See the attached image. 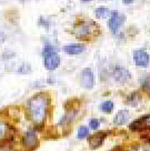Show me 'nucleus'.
<instances>
[{
	"instance_id": "f257e3e1",
	"label": "nucleus",
	"mask_w": 150,
	"mask_h": 151,
	"mask_svg": "<svg viewBox=\"0 0 150 151\" xmlns=\"http://www.w3.org/2000/svg\"><path fill=\"white\" fill-rule=\"evenodd\" d=\"M50 100L46 93H37L27 102V108L30 119L36 124H41L48 114V106Z\"/></svg>"
},
{
	"instance_id": "f03ea898",
	"label": "nucleus",
	"mask_w": 150,
	"mask_h": 151,
	"mask_svg": "<svg viewBox=\"0 0 150 151\" xmlns=\"http://www.w3.org/2000/svg\"><path fill=\"white\" fill-rule=\"evenodd\" d=\"M98 31V27L94 21H81L75 26V35L78 38L88 37L94 32Z\"/></svg>"
},
{
	"instance_id": "7ed1b4c3",
	"label": "nucleus",
	"mask_w": 150,
	"mask_h": 151,
	"mask_svg": "<svg viewBox=\"0 0 150 151\" xmlns=\"http://www.w3.org/2000/svg\"><path fill=\"white\" fill-rule=\"evenodd\" d=\"M125 21H126V16L123 14H121V12L117 11V10H113V11H111L110 16H109V20H108L109 29L111 30V32L116 33L123 26Z\"/></svg>"
},
{
	"instance_id": "20e7f679",
	"label": "nucleus",
	"mask_w": 150,
	"mask_h": 151,
	"mask_svg": "<svg viewBox=\"0 0 150 151\" xmlns=\"http://www.w3.org/2000/svg\"><path fill=\"white\" fill-rule=\"evenodd\" d=\"M80 83L84 87V89L90 90L94 87L96 83V79H94V75L92 70L90 68H84V70L81 71L80 75Z\"/></svg>"
},
{
	"instance_id": "39448f33",
	"label": "nucleus",
	"mask_w": 150,
	"mask_h": 151,
	"mask_svg": "<svg viewBox=\"0 0 150 151\" xmlns=\"http://www.w3.org/2000/svg\"><path fill=\"white\" fill-rule=\"evenodd\" d=\"M133 62L137 67H148L150 63L149 53L144 49H137L133 51Z\"/></svg>"
},
{
	"instance_id": "423d86ee",
	"label": "nucleus",
	"mask_w": 150,
	"mask_h": 151,
	"mask_svg": "<svg viewBox=\"0 0 150 151\" xmlns=\"http://www.w3.org/2000/svg\"><path fill=\"white\" fill-rule=\"evenodd\" d=\"M60 61H61L60 57L57 53V51L43 56V65H45V68L49 71L56 70L57 68L60 66Z\"/></svg>"
},
{
	"instance_id": "0eeeda50",
	"label": "nucleus",
	"mask_w": 150,
	"mask_h": 151,
	"mask_svg": "<svg viewBox=\"0 0 150 151\" xmlns=\"http://www.w3.org/2000/svg\"><path fill=\"white\" fill-rule=\"evenodd\" d=\"M113 79L119 83H126L131 79V73L125 67L118 66L113 70Z\"/></svg>"
},
{
	"instance_id": "6e6552de",
	"label": "nucleus",
	"mask_w": 150,
	"mask_h": 151,
	"mask_svg": "<svg viewBox=\"0 0 150 151\" xmlns=\"http://www.w3.org/2000/svg\"><path fill=\"white\" fill-rule=\"evenodd\" d=\"M22 145H24L27 149H35L38 145V137L37 133L33 130H29L25 133L24 138H22Z\"/></svg>"
},
{
	"instance_id": "1a4fd4ad",
	"label": "nucleus",
	"mask_w": 150,
	"mask_h": 151,
	"mask_svg": "<svg viewBox=\"0 0 150 151\" xmlns=\"http://www.w3.org/2000/svg\"><path fill=\"white\" fill-rule=\"evenodd\" d=\"M107 137V133L106 132H96L92 136H90L88 138V142H89V146L91 149H98L99 147L101 146L105 141V139Z\"/></svg>"
},
{
	"instance_id": "9d476101",
	"label": "nucleus",
	"mask_w": 150,
	"mask_h": 151,
	"mask_svg": "<svg viewBox=\"0 0 150 151\" xmlns=\"http://www.w3.org/2000/svg\"><path fill=\"white\" fill-rule=\"evenodd\" d=\"M86 50V46L84 43H69L63 46V51L66 52L67 55L70 56H77L80 55Z\"/></svg>"
},
{
	"instance_id": "9b49d317",
	"label": "nucleus",
	"mask_w": 150,
	"mask_h": 151,
	"mask_svg": "<svg viewBox=\"0 0 150 151\" xmlns=\"http://www.w3.org/2000/svg\"><path fill=\"white\" fill-rule=\"evenodd\" d=\"M130 119V113L127 110H120L119 112H117V114L115 116V119H113V122L117 126H123L126 124Z\"/></svg>"
},
{
	"instance_id": "f8f14e48",
	"label": "nucleus",
	"mask_w": 150,
	"mask_h": 151,
	"mask_svg": "<svg viewBox=\"0 0 150 151\" xmlns=\"http://www.w3.org/2000/svg\"><path fill=\"white\" fill-rule=\"evenodd\" d=\"M111 14V11L108 9V8H106V7H99V8H96L94 9V14H96V17L99 19H103V18H107L109 17Z\"/></svg>"
},
{
	"instance_id": "ddd939ff",
	"label": "nucleus",
	"mask_w": 150,
	"mask_h": 151,
	"mask_svg": "<svg viewBox=\"0 0 150 151\" xmlns=\"http://www.w3.org/2000/svg\"><path fill=\"white\" fill-rule=\"evenodd\" d=\"M9 126L8 123L5 121H0V142L2 140H5L6 138L8 137V133H9Z\"/></svg>"
},
{
	"instance_id": "4468645a",
	"label": "nucleus",
	"mask_w": 150,
	"mask_h": 151,
	"mask_svg": "<svg viewBox=\"0 0 150 151\" xmlns=\"http://www.w3.org/2000/svg\"><path fill=\"white\" fill-rule=\"evenodd\" d=\"M113 108H115V104L111 100H107V101H105L100 104V110L105 113H111Z\"/></svg>"
},
{
	"instance_id": "2eb2a0df",
	"label": "nucleus",
	"mask_w": 150,
	"mask_h": 151,
	"mask_svg": "<svg viewBox=\"0 0 150 151\" xmlns=\"http://www.w3.org/2000/svg\"><path fill=\"white\" fill-rule=\"evenodd\" d=\"M89 137V128L86 127V126H81L78 130V133H77V138L78 139H84V138Z\"/></svg>"
},
{
	"instance_id": "dca6fc26",
	"label": "nucleus",
	"mask_w": 150,
	"mask_h": 151,
	"mask_svg": "<svg viewBox=\"0 0 150 151\" xmlns=\"http://www.w3.org/2000/svg\"><path fill=\"white\" fill-rule=\"evenodd\" d=\"M142 88L147 93H150V76H147L142 81Z\"/></svg>"
},
{
	"instance_id": "f3484780",
	"label": "nucleus",
	"mask_w": 150,
	"mask_h": 151,
	"mask_svg": "<svg viewBox=\"0 0 150 151\" xmlns=\"http://www.w3.org/2000/svg\"><path fill=\"white\" fill-rule=\"evenodd\" d=\"M100 126V121H99L98 119L96 118H92L89 120V128L90 129H92V130H97Z\"/></svg>"
},
{
	"instance_id": "a211bd4d",
	"label": "nucleus",
	"mask_w": 150,
	"mask_h": 151,
	"mask_svg": "<svg viewBox=\"0 0 150 151\" xmlns=\"http://www.w3.org/2000/svg\"><path fill=\"white\" fill-rule=\"evenodd\" d=\"M52 52H56V48L53 46H50V45H47L46 47L43 48V51H42V55L46 56V55H49V53H52Z\"/></svg>"
},
{
	"instance_id": "6ab92c4d",
	"label": "nucleus",
	"mask_w": 150,
	"mask_h": 151,
	"mask_svg": "<svg viewBox=\"0 0 150 151\" xmlns=\"http://www.w3.org/2000/svg\"><path fill=\"white\" fill-rule=\"evenodd\" d=\"M123 4H125V5H131L132 1L131 0H123Z\"/></svg>"
}]
</instances>
